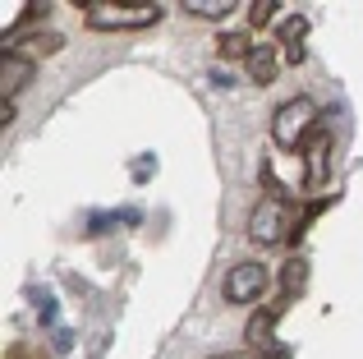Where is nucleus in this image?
<instances>
[{"instance_id":"obj_16","label":"nucleus","mask_w":363,"mask_h":359,"mask_svg":"<svg viewBox=\"0 0 363 359\" xmlns=\"http://www.w3.org/2000/svg\"><path fill=\"white\" fill-rule=\"evenodd\" d=\"M0 125H14V101H0Z\"/></svg>"},{"instance_id":"obj_17","label":"nucleus","mask_w":363,"mask_h":359,"mask_svg":"<svg viewBox=\"0 0 363 359\" xmlns=\"http://www.w3.org/2000/svg\"><path fill=\"white\" fill-rule=\"evenodd\" d=\"M207 359H248V355H240V350H221V355H207Z\"/></svg>"},{"instance_id":"obj_1","label":"nucleus","mask_w":363,"mask_h":359,"mask_svg":"<svg viewBox=\"0 0 363 359\" xmlns=\"http://www.w3.org/2000/svg\"><path fill=\"white\" fill-rule=\"evenodd\" d=\"M83 9V23L92 33H138V28H152L161 18V5L143 0V5H116V0H74Z\"/></svg>"},{"instance_id":"obj_8","label":"nucleus","mask_w":363,"mask_h":359,"mask_svg":"<svg viewBox=\"0 0 363 359\" xmlns=\"http://www.w3.org/2000/svg\"><path fill=\"white\" fill-rule=\"evenodd\" d=\"M33 83V60L18 51H0V101H14V92H23Z\"/></svg>"},{"instance_id":"obj_18","label":"nucleus","mask_w":363,"mask_h":359,"mask_svg":"<svg viewBox=\"0 0 363 359\" xmlns=\"http://www.w3.org/2000/svg\"><path fill=\"white\" fill-rule=\"evenodd\" d=\"M9 359H42V355H23V346H14V350H9Z\"/></svg>"},{"instance_id":"obj_3","label":"nucleus","mask_w":363,"mask_h":359,"mask_svg":"<svg viewBox=\"0 0 363 359\" xmlns=\"http://www.w3.org/2000/svg\"><path fill=\"white\" fill-rule=\"evenodd\" d=\"M294 221H299V216H294L290 198H272V194H267L262 203L248 212V240L262 244V249H272V244H290Z\"/></svg>"},{"instance_id":"obj_14","label":"nucleus","mask_w":363,"mask_h":359,"mask_svg":"<svg viewBox=\"0 0 363 359\" xmlns=\"http://www.w3.org/2000/svg\"><path fill=\"white\" fill-rule=\"evenodd\" d=\"M276 14H281L276 0H253V5H248V28H267Z\"/></svg>"},{"instance_id":"obj_9","label":"nucleus","mask_w":363,"mask_h":359,"mask_svg":"<svg viewBox=\"0 0 363 359\" xmlns=\"http://www.w3.org/2000/svg\"><path fill=\"white\" fill-rule=\"evenodd\" d=\"M248 79L257 83V88H267V83H276V74H281V55L272 51V46H253V55H248Z\"/></svg>"},{"instance_id":"obj_12","label":"nucleus","mask_w":363,"mask_h":359,"mask_svg":"<svg viewBox=\"0 0 363 359\" xmlns=\"http://www.w3.org/2000/svg\"><path fill=\"white\" fill-rule=\"evenodd\" d=\"M216 55H225V60H248V55H253V42H248V33H221L216 37Z\"/></svg>"},{"instance_id":"obj_10","label":"nucleus","mask_w":363,"mask_h":359,"mask_svg":"<svg viewBox=\"0 0 363 359\" xmlns=\"http://www.w3.org/2000/svg\"><path fill=\"white\" fill-rule=\"evenodd\" d=\"M276 281H281V299H299L303 286H308V263H303V258H285Z\"/></svg>"},{"instance_id":"obj_13","label":"nucleus","mask_w":363,"mask_h":359,"mask_svg":"<svg viewBox=\"0 0 363 359\" xmlns=\"http://www.w3.org/2000/svg\"><path fill=\"white\" fill-rule=\"evenodd\" d=\"M65 51V33H28V55H55Z\"/></svg>"},{"instance_id":"obj_4","label":"nucleus","mask_w":363,"mask_h":359,"mask_svg":"<svg viewBox=\"0 0 363 359\" xmlns=\"http://www.w3.org/2000/svg\"><path fill=\"white\" fill-rule=\"evenodd\" d=\"M267 286H272V272H267L257 258H248V263H235V267L225 272L221 295L230 299V304H257V299L267 295Z\"/></svg>"},{"instance_id":"obj_7","label":"nucleus","mask_w":363,"mask_h":359,"mask_svg":"<svg viewBox=\"0 0 363 359\" xmlns=\"http://www.w3.org/2000/svg\"><path fill=\"white\" fill-rule=\"evenodd\" d=\"M285 304L290 299H276V304H267V309H257V314H248V323H244V346L248 350H272V332H276V323H281V314H285Z\"/></svg>"},{"instance_id":"obj_2","label":"nucleus","mask_w":363,"mask_h":359,"mask_svg":"<svg viewBox=\"0 0 363 359\" xmlns=\"http://www.w3.org/2000/svg\"><path fill=\"white\" fill-rule=\"evenodd\" d=\"M322 125L318 116V101L303 97V92H294V97H285L281 106L272 111V143L285 148V153H299L303 143H308V134Z\"/></svg>"},{"instance_id":"obj_11","label":"nucleus","mask_w":363,"mask_h":359,"mask_svg":"<svg viewBox=\"0 0 363 359\" xmlns=\"http://www.w3.org/2000/svg\"><path fill=\"white\" fill-rule=\"evenodd\" d=\"M189 18H225L235 9V0H179Z\"/></svg>"},{"instance_id":"obj_15","label":"nucleus","mask_w":363,"mask_h":359,"mask_svg":"<svg viewBox=\"0 0 363 359\" xmlns=\"http://www.w3.org/2000/svg\"><path fill=\"white\" fill-rule=\"evenodd\" d=\"M257 359H290V346H272V350H262Z\"/></svg>"},{"instance_id":"obj_6","label":"nucleus","mask_w":363,"mask_h":359,"mask_svg":"<svg viewBox=\"0 0 363 359\" xmlns=\"http://www.w3.org/2000/svg\"><path fill=\"white\" fill-rule=\"evenodd\" d=\"M308 28L313 18L308 14H285V23H276V51H281L285 65H303L308 60Z\"/></svg>"},{"instance_id":"obj_5","label":"nucleus","mask_w":363,"mask_h":359,"mask_svg":"<svg viewBox=\"0 0 363 359\" xmlns=\"http://www.w3.org/2000/svg\"><path fill=\"white\" fill-rule=\"evenodd\" d=\"M299 157H303V184H308V189H322V180L331 175V129L327 125L313 129L308 143L299 148Z\"/></svg>"}]
</instances>
